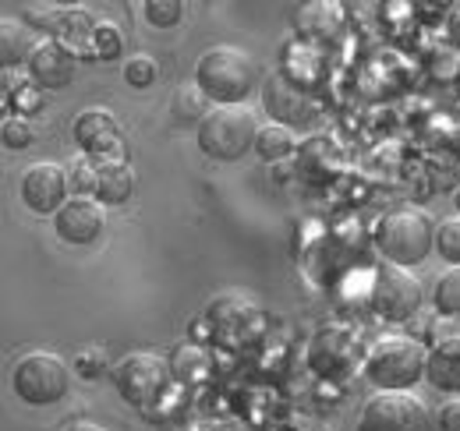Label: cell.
Masks as SVG:
<instances>
[{"mask_svg":"<svg viewBox=\"0 0 460 431\" xmlns=\"http://www.w3.org/2000/svg\"><path fill=\"white\" fill-rule=\"evenodd\" d=\"M436 226L439 219L418 209V206H397L390 213L379 216L376 223V251L383 255V262L390 266H421L432 251H436Z\"/></svg>","mask_w":460,"mask_h":431,"instance_id":"cell-1","label":"cell"},{"mask_svg":"<svg viewBox=\"0 0 460 431\" xmlns=\"http://www.w3.org/2000/svg\"><path fill=\"white\" fill-rule=\"evenodd\" d=\"M213 107H241L259 85V64L237 47H209L191 78Z\"/></svg>","mask_w":460,"mask_h":431,"instance_id":"cell-2","label":"cell"},{"mask_svg":"<svg viewBox=\"0 0 460 431\" xmlns=\"http://www.w3.org/2000/svg\"><path fill=\"white\" fill-rule=\"evenodd\" d=\"M361 372L379 392H407L429 372V347L411 336H386L365 354Z\"/></svg>","mask_w":460,"mask_h":431,"instance_id":"cell-3","label":"cell"},{"mask_svg":"<svg viewBox=\"0 0 460 431\" xmlns=\"http://www.w3.org/2000/svg\"><path fill=\"white\" fill-rule=\"evenodd\" d=\"M259 124L255 113L244 107H213L206 113V120L199 124V149L217 163H237L255 149L259 138Z\"/></svg>","mask_w":460,"mask_h":431,"instance_id":"cell-4","label":"cell"},{"mask_svg":"<svg viewBox=\"0 0 460 431\" xmlns=\"http://www.w3.org/2000/svg\"><path fill=\"white\" fill-rule=\"evenodd\" d=\"M11 389L29 407H50L60 403L71 389V368L54 350H29L14 361Z\"/></svg>","mask_w":460,"mask_h":431,"instance_id":"cell-5","label":"cell"},{"mask_svg":"<svg viewBox=\"0 0 460 431\" xmlns=\"http://www.w3.org/2000/svg\"><path fill=\"white\" fill-rule=\"evenodd\" d=\"M114 382L117 392L124 396V403H131L138 410H149L167 396L173 382V365L156 350H135V354L117 361Z\"/></svg>","mask_w":460,"mask_h":431,"instance_id":"cell-6","label":"cell"},{"mask_svg":"<svg viewBox=\"0 0 460 431\" xmlns=\"http://www.w3.org/2000/svg\"><path fill=\"white\" fill-rule=\"evenodd\" d=\"M262 107L273 117V124L290 128L294 135L297 131H312L323 120V103L297 78H290L284 67L266 75V82H262Z\"/></svg>","mask_w":460,"mask_h":431,"instance_id":"cell-7","label":"cell"},{"mask_svg":"<svg viewBox=\"0 0 460 431\" xmlns=\"http://www.w3.org/2000/svg\"><path fill=\"white\" fill-rule=\"evenodd\" d=\"M436 414L411 392H376L358 418V431H429Z\"/></svg>","mask_w":460,"mask_h":431,"instance_id":"cell-8","label":"cell"},{"mask_svg":"<svg viewBox=\"0 0 460 431\" xmlns=\"http://www.w3.org/2000/svg\"><path fill=\"white\" fill-rule=\"evenodd\" d=\"M372 308L386 322H407L421 308V283L401 266L383 262L372 279Z\"/></svg>","mask_w":460,"mask_h":431,"instance_id":"cell-9","label":"cell"},{"mask_svg":"<svg viewBox=\"0 0 460 431\" xmlns=\"http://www.w3.org/2000/svg\"><path fill=\"white\" fill-rule=\"evenodd\" d=\"M308 365H312L315 375L323 378L350 375L358 365H365L361 339L344 325H323L308 343Z\"/></svg>","mask_w":460,"mask_h":431,"instance_id":"cell-10","label":"cell"},{"mask_svg":"<svg viewBox=\"0 0 460 431\" xmlns=\"http://www.w3.org/2000/svg\"><path fill=\"white\" fill-rule=\"evenodd\" d=\"M71 131H75V142H78L82 156H89L93 163L128 160L120 124H117V117L111 113V110H103V107L82 110V113L75 117Z\"/></svg>","mask_w":460,"mask_h":431,"instance_id":"cell-11","label":"cell"},{"mask_svg":"<svg viewBox=\"0 0 460 431\" xmlns=\"http://www.w3.org/2000/svg\"><path fill=\"white\" fill-rule=\"evenodd\" d=\"M22 202L32 209L36 216H58L67 202H71V180H67V170L60 163H32L25 173H22Z\"/></svg>","mask_w":460,"mask_h":431,"instance_id":"cell-12","label":"cell"},{"mask_svg":"<svg viewBox=\"0 0 460 431\" xmlns=\"http://www.w3.org/2000/svg\"><path fill=\"white\" fill-rule=\"evenodd\" d=\"M54 230L64 244L85 248L96 244L107 230V206L96 198H71L58 216H54Z\"/></svg>","mask_w":460,"mask_h":431,"instance_id":"cell-13","label":"cell"},{"mask_svg":"<svg viewBox=\"0 0 460 431\" xmlns=\"http://www.w3.org/2000/svg\"><path fill=\"white\" fill-rule=\"evenodd\" d=\"M75 67H78V57L71 54L64 43L50 40V36L40 40L36 50L25 60V75H29L32 82H40L47 92L67 89V85L75 82Z\"/></svg>","mask_w":460,"mask_h":431,"instance_id":"cell-14","label":"cell"},{"mask_svg":"<svg viewBox=\"0 0 460 431\" xmlns=\"http://www.w3.org/2000/svg\"><path fill=\"white\" fill-rule=\"evenodd\" d=\"M294 25L301 36L315 40V43H337L344 32V4H305L294 11Z\"/></svg>","mask_w":460,"mask_h":431,"instance_id":"cell-15","label":"cell"},{"mask_svg":"<svg viewBox=\"0 0 460 431\" xmlns=\"http://www.w3.org/2000/svg\"><path fill=\"white\" fill-rule=\"evenodd\" d=\"M4 107L14 117L29 120L47 110V89L40 82H32L29 75H18V82H14V71H4Z\"/></svg>","mask_w":460,"mask_h":431,"instance_id":"cell-16","label":"cell"},{"mask_svg":"<svg viewBox=\"0 0 460 431\" xmlns=\"http://www.w3.org/2000/svg\"><path fill=\"white\" fill-rule=\"evenodd\" d=\"M96 170H100L96 202H103V206H124L135 195V170H131L128 160L96 163Z\"/></svg>","mask_w":460,"mask_h":431,"instance_id":"cell-17","label":"cell"},{"mask_svg":"<svg viewBox=\"0 0 460 431\" xmlns=\"http://www.w3.org/2000/svg\"><path fill=\"white\" fill-rule=\"evenodd\" d=\"M40 40H29L25 32V22H14V18H4L0 25V50H4V71H14V64H25L29 54L36 50Z\"/></svg>","mask_w":460,"mask_h":431,"instance_id":"cell-18","label":"cell"},{"mask_svg":"<svg viewBox=\"0 0 460 431\" xmlns=\"http://www.w3.org/2000/svg\"><path fill=\"white\" fill-rule=\"evenodd\" d=\"M171 110H173V120H177V124H202L206 113L213 110V103L206 100V92H202L195 82H184V85L173 92Z\"/></svg>","mask_w":460,"mask_h":431,"instance_id":"cell-19","label":"cell"},{"mask_svg":"<svg viewBox=\"0 0 460 431\" xmlns=\"http://www.w3.org/2000/svg\"><path fill=\"white\" fill-rule=\"evenodd\" d=\"M255 153L266 163H280L297 153V135L290 128H280V124H266L255 138Z\"/></svg>","mask_w":460,"mask_h":431,"instance_id":"cell-20","label":"cell"},{"mask_svg":"<svg viewBox=\"0 0 460 431\" xmlns=\"http://www.w3.org/2000/svg\"><path fill=\"white\" fill-rule=\"evenodd\" d=\"M436 312L443 319H460V266L457 269H447L439 279H436Z\"/></svg>","mask_w":460,"mask_h":431,"instance_id":"cell-21","label":"cell"},{"mask_svg":"<svg viewBox=\"0 0 460 431\" xmlns=\"http://www.w3.org/2000/svg\"><path fill=\"white\" fill-rule=\"evenodd\" d=\"M436 255L443 262H450V269L460 266V213L439 219V226H436Z\"/></svg>","mask_w":460,"mask_h":431,"instance_id":"cell-22","label":"cell"},{"mask_svg":"<svg viewBox=\"0 0 460 431\" xmlns=\"http://www.w3.org/2000/svg\"><path fill=\"white\" fill-rule=\"evenodd\" d=\"M67 180H71V191L75 198H96V188H100V170L89 156H78V160L67 163Z\"/></svg>","mask_w":460,"mask_h":431,"instance_id":"cell-23","label":"cell"},{"mask_svg":"<svg viewBox=\"0 0 460 431\" xmlns=\"http://www.w3.org/2000/svg\"><path fill=\"white\" fill-rule=\"evenodd\" d=\"M156 78H160V64L149 54H135L124 64V82H128L131 89H149Z\"/></svg>","mask_w":460,"mask_h":431,"instance_id":"cell-24","label":"cell"},{"mask_svg":"<svg viewBox=\"0 0 460 431\" xmlns=\"http://www.w3.org/2000/svg\"><path fill=\"white\" fill-rule=\"evenodd\" d=\"M142 11H146V18H149L153 29H173L184 18V4L181 0H149Z\"/></svg>","mask_w":460,"mask_h":431,"instance_id":"cell-25","label":"cell"},{"mask_svg":"<svg viewBox=\"0 0 460 431\" xmlns=\"http://www.w3.org/2000/svg\"><path fill=\"white\" fill-rule=\"evenodd\" d=\"M93 43H96V60H117L120 50H124V36H120V29L114 22H96Z\"/></svg>","mask_w":460,"mask_h":431,"instance_id":"cell-26","label":"cell"},{"mask_svg":"<svg viewBox=\"0 0 460 431\" xmlns=\"http://www.w3.org/2000/svg\"><path fill=\"white\" fill-rule=\"evenodd\" d=\"M0 135H4V145H7V149H29L32 138H36V135H32V124H29L25 117H14V113L4 117Z\"/></svg>","mask_w":460,"mask_h":431,"instance_id":"cell-27","label":"cell"},{"mask_svg":"<svg viewBox=\"0 0 460 431\" xmlns=\"http://www.w3.org/2000/svg\"><path fill=\"white\" fill-rule=\"evenodd\" d=\"M103 372H107V357H103V350L89 347V350H82V354L75 357V375H82V378H100Z\"/></svg>","mask_w":460,"mask_h":431,"instance_id":"cell-28","label":"cell"},{"mask_svg":"<svg viewBox=\"0 0 460 431\" xmlns=\"http://www.w3.org/2000/svg\"><path fill=\"white\" fill-rule=\"evenodd\" d=\"M436 428L439 431H460V396L447 400V403L436 410Z\"/></svg>","mask_w":460,"mask_h":431,"instance_id":"cell-29","label":"cell"},{"mask_svg":"<svg viewBox=\"0 0 460 431\" xmlns=\"http://www.w3.org/2000/svg\"><path fill=\"white\" fill-rule=\"evenodd\" d=\"M50 431H111V428L100 425V421H93V418H64L58 428Z\"/></svg>","mask_w":460,"mask_h":431,"instance_id":"cell-30","label":"cell"},{"mask_svg":"<svg viewBox=\"0 0 460 431\" xmlns=\"http://www.w3.org/2000/svg\"><path fill=\"white\" fill-rule=\"evenodd\" d=\"M450 40L460 43V4H450Z\"/></svg>","mask_w":460,"mask_h":431,"instance_id":"cell-31","label":"cell"},{"mask_svg":"<svg viewBox=\"0 0 460 431\" xmlns=\"http://www.w3.org/2000/svg\"><path fill=\"white\" fill-rule=\"evenodd\" d=\"M454 82H457V85H460V57H457V78H454Z\"/></svg>","mask_w":460,"mask_h":431,"instance_id":"cell-32","label":"cell"},{"mask_svg":"<svg viewBox=\"0 0 460 431\" xmlns=\"http://www.w3.org/2000/svg\"><path fill=\"white\" fill-rule=\"evenodd\" d=\"M457 209H460V195H457Z\"/></svg>","mask_w":460,"mask_h":431,"instance_id":"cell-33","label":"cell"}]
</instances>
